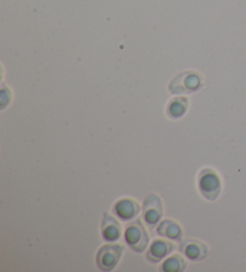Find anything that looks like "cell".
I'll return each mask as SVG.
<instances>
[{
    "mask_svg": "<svg viewBox=\"0 0 246 272\" xmlns=\"http://www.w3.org/2000/svg\"><path fill=\"white\" fill-rule=\"evenodd\" d=\"M186 266L187 263L184 258L180 257V255H173V257H169L163 263L161 270L166 272H181L186 269Z\"/></svg>",
    "mask_w": 246,
    "mask_h": 272,
    "instance_id": "7c38bea8",
    "label": "cell"
},
{
    "mask_svg": "<svg viewBox=\"0 0 246 272\" xmlns=\"http://www.w3.org/2000/svg\"><path fill=\"white\" fill-rule=\"evenodd\" d=\"M180 251L184 253L185 257L194 261H200L207 258L208 246L196 240H186L184 244H181Z\"/></svg>",
    "mask_w": 246,
    "mask_h": 272,
    "instance_id": "8992f818",
    "label": "cell"
},
{
    "mask_svg": "<svg viewBox=\"0 0 246 272\" xmlns=\"http://www.w3.org/2000/svg\"><path fill=\"white\" fill-rule=\"evenodd\" d=\"M124 247L121 245H105L99 250L96 255L97 266L102 271H111L120 260Z\"/></svg>",
    "mask_w": 246,
    "mask_h": 272,
    "instance_id": "277c9868",
    "label": "cell"
},
{
    "mask_svg": "<svg viewBox=\"0 0 246 272\" xmlns=\"http://www.w3.org/2000/svg\"><path fill=\"white\" fill-rule=\"evenodd\" d=\"M157 234L161 235V236L167 237V239L176 240V241H179L182 237V230L180 226H179L178 223H176V222L169 220L163 221L162 223L158 226Z\"/></svg>",
    "mask_w": 246,
    "mask_h": 272,
    "instance_id": "30bf717a",
    "label": "cell"
},
{
    "mask_svg": "<svg viewBox=\"0 0 246 272\" xmlns=\"http://www.w3.org/2000/svg\"><path fill=\"white\" fill-rule=\"evenodd\" d=\"M174 250V246L171 242L162 241V240H156L153 242L149 251L147 252V259L153 264H157L165 257H167L169 253Z\"/></svg>",
    "mask_w": 246,
    "mask_h": 272,
    "instance_id": "52a82bcc",
    "label": "cell"
},
{
    "mask_svg": "<svg viewBox=\"0 0 246 272\" xmlns=\"http://www.w3.org/2000/svg\"><path fill=\"white\" fill-rule=\"evenodd\" d=\"M125 240L126 244L132 251L137 253H141L145 250L149 242L147 230L143 227L141 220H136L126 228L125 230Z\"/></svg>",
    "mask_w": 246,
    "mask_h": 272,
    "instance_id": "7a4b0ae2",
    "label": "cell"
},
{
    "mask_svg": "<svg viewBox=\"0 0 246 272\" xmlns=\"http://www.w3.org/2000/svg\"><path fill=\"white\" fill-rule=\"evenodd\" d=\"M113 210H114V213L119 218H121L123 221H129L138 215L139 205L134 200L125 198V199L119 200L114 205Z\"/></svg>",
    "mask_w": 246,
    "mask_h": 272,
    "instance_id": "ba28073f",
    "label": "cell"
},
{
    "mask_svg": "<svg viewBox=\"0 0 246 272\" xmlns=\"http://www.w3.org/2000/svg\"><path fill=\"white\" fill-rule=\"evenodd\" d=\"M200 191L208 200H215L221 193V181L218 174L213 169H203L200 173L198 181Z\"/></svg>",
    "mask_w": 246,
    "mask_h": 272,
    "instance_id": "3957f363",
    "label": "cell"
},
{
    "mask_svg": "<svg viewBox=\"0 0 246 272\" xmlns=\"http://www.w3.org/2000/svg\"><path fill=\"white\" fill-rule=\"evenodd\" d=\"M203 85V79L200 73L185 71L179 73L171 81L168 90L171 94H192L200 90Z\"/></svg>",
    "mask_w": 246,
    "mask_h": 272,
    "instance_id": "6da1fadb",
    "label": "cell"
},
{
    "mask_svg": "<svg viewBox=\"0 0 246 272\" xmlns=\"http://www.w3.org/2000/svg\"><path fill=\"white\" fill-rule=\"evenodd\" d=\"M121 235V227L112 216L105 213L102 220V236L107 241H117Z\"/></svg>",
    "mask_w": 246,
    "mask_h": 272,
    "instance_id": "9c48e42d",
    "label": "cell"
},
{
    "mask_svg": "<svg viewBox=\"0 0 246 272\" xmlns=\"http://www.w3.org/2000/svg\"><path fill=\"white\" fill-rule=\"evenodd\" d=\"M189 100L186 97H177L169 102L167 107V114L171 119H178L186 113Z\"/></svg>",
    "mask_w": 246,
    "mask_h": 272,
    "instance_id": "8fae6325",
    "label": "cell"
},
{
    "mask_svg": "<svg viewBox=\"0 0 246 272\" xmlns=\"http://www.w3.org/2000/svg\"><path fill=\"white\" fill-rule=\"evenodd\" d=\"M163 205L160 197L156 194H149L143 203V218L148 226L155 227L162 218Z\"/></svg>",
    "mask_w": 246,
    "mask_h": 272,
    "instance_id": "5b68a950",
    "label": "cell"
}]
</instances>
